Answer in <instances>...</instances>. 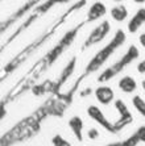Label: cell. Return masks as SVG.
Here are the masks:
<instances>
[{"label": "cell", "mask_w": 145, "mask_h": 146, "mask_svg": "<svg viewBox=\"0 0 145 146\" xmlns=\"http://www.w3.org/2000/svg\"><path fill=\"white\" fill-rule=\"evenodd\" d=\"M82 27H83V23H82V24H79V25H77V27H74L73 29H70L69 32H66V33L63 34V37H62L61 40L57 42V45H55V46H53V48L47 51L44 57L41 58L40 61L36 62V63L32 66L31 70L27 72L28 76H29V78H32L33 80H37V79L40 78L44 72H46L47 70H49V68H50L51 66L57 62L58 58L61 57L65 51L70 48V45L74 42L75 37L78 36L79 31L82 29Z\"/></svg>", "instance_id": "6da1fadb"}, {"label": "cell", "mask_w": 145, "mask_h": 146, "mask_svg": "<svg viewBox=\"0 0 145 146\" xmlns=\"http://www.w3.org/2000/svg\"><path fill=\"white\" fill-rule=\"evenodd\" d=\"M125 40H127L125 32L123 31V29H118L116 33H115V36L112 37V40L110 41L106 46H103L99 51H96V54L91 58V61L88 62L87 66H86L84 74L90 75V74H92V72L98 71L99 68H100L102 66L104 65L106 62L111 58V55L114 54L115 51L124 45Z\"/></svg>", "instance_id": "7a4b0ae2"}, {"label": "cell", "mask_w": 145, "mask_h": 146, "mask_svg": "<svg viewBox=\"0 0 145 146\" xmlns=\"http://www.w3.org/2000/svg\"><path fill=\"white\" fill-rule=\"evenodd\" d=\"M66 16H67V13H66L63 17H62V20L59 21L58 24H61V23H62V21H63V19H65V17H66ZM58 24H57V25H54V27H53V29H51L50 32H47V33H45L44 36H41L40 38H37V40L34 41V42H32L31 45H28L27 48L24 49V50H21L20 53H19V54H17L16 57L13 58V59H11V61L8 62L7 65H5L3 68H1V74H0V82H1V83H3V82L5 80V79H7L11 74H12V72H13V71H16L17 68L20 67V66L23 65L24 62L27 61L28 58L31 57V55L33 54L34 51L37 50V49L40 48V46H42V44H44L45 41H47V40H49V38H50V36H51V34H53L54 29H55V28L58 27Z\"/></svg>", "instance_id": "3957f363"}, {"label": "cell", "mask_w": 145, "mask_h": 146, "mask_svg": "<svg viewBox=\"0 0 145 146\" xmlns=\"http://www.w3.org/2000/svg\"><path fill=\"white\" fill-rule=\"evenodd\" d=\"M138 55H140L138 49L136 48L135 45H131V46L128 48V50L125 51L124 55H123V57L120 58L118 62H115L114 65L110 66L108 68H106L104 71L99 75L98 82H99V83H104V82H108L110 79L115 78V76H116L118 74H120V72H122L123 70L127 67V66L131 65L135 59H137Z\"/></svg>", "instance_id": "277c9868"}, {"label": "cell", "mask_w": 145, "mask_h": 146, "mask_svg": "<svg viewBox=\"0 0 145 146\" xmlns=\"http://www.w3.org/2000/svg\"><path fill=\"white\" fill-rule=\"evenodd\" d=\"M111 31V25H110V21L104 20L102 21L98 27H95L92 29V32L88 34V37L86 38V41L83 42V46H82V50H86L87 48L92 46V45H96L99 42L104 40L107 37V34Z\"/></svg>", "instance_id": "5b68a950"}, {"label": "cell", "mask_w": 145, "mask_h": 146, "mask_svg": "<svg viewBox=\"0 0 145 146\" xmlns=\"http://www.w3.org/2000/svg\"><path fill=\"white\" fill-rule=\"evenodd\" d=\"M115 108L119 112V119L114 122V126H115V130L119 133L122 129H124L125 126H128L129 124L133 122V116L129 112L127 104L123 100H120V99H118L115 102Z\"/></svg>", "instance_id": "8992f818"}, {"label": "cell", "mask_w": 145, "mask_h": 146, "mask_svg": "<svg viewBox=\"0 0 145 146\" xmlns=\"http://www.w3.org/2000/svg\"><path fill=\"white\" fill-rule=\"evenodd\" d=\"M75 67H77V57H73L70 61L67 62V65L63 67V70L61 71L59 76L57 78V80L54 82L53 84V90H51V95H58V94H61V88L66 84V82L67 79L70 78L73 72L75 71Z\"/></svg>", "instance_id": "52a82bcc"}, {"label": "cell", "mask_w": 145, "mask_h": 146, "mask_svg": "<svg viewBox=\"0 0 145 146\" xmlns=\"http://www.w3.org/2000/svg\"><path fill=\"white\" fill-rule=\"evenodd\" d=\"M87 115L91 117L94 121H96L100 126H103L107 132L112 133V134H116V130H115V126H114V122H111L110 120L107 119L104 116V113L102 112L100 109L98 108L96 106H90L87 108Z\"/></svg>", "instance_id": "ba28073f"}, {"label": "cell", "mask_w": 145, "mask_h": 146, "mask_svg": "<svg viewBox=\"0 0 145 146\" xmlns=\"http://www.w3.org/2000/svg\"><path fill=\"white\" fill-rule=\"evenodd\" d=\"M95 98H96V100L100 104L108 106L115 99V92L108 86H100V87H98V88L95 90Z\"/></svg>", "instance_id": "9c48e42d"}, {"label": "cell", "mask_w": 145, "mask_h": 146, "mask_svg": "<svg viewBox=\"0 0 145 146\" xmlns=\"http://www.w3.org/2000/svg\"><path fill=\"white\" fill-rule=\"evenodd\" d=\"M107 13V8L102 1L96 0L94 4H91V7L88 8L87 12V21L88 23H92V21L99 20L100 17H103Z\"/></svg>", "instance_id": "30bf717a"}, {"label": "cell", "mask_w": 145, "mask_h": 146, "mask_svg": "<svg viewBox=\"0 0 145 146\" xmlns=\"http://www.w3.org/2000/svg\"><path fill=\"white\" fill-rule=\"evenodd\" d=\"M144 24H145V8H140V9L136 11V13L129 20L128 32L129 33H136Z\"/></svg>", "instance_id": "8fae6325"}, {"label": "cell", "mask_w": 145, "mask_h": 146, "mask_svg": "<svg viewBox=\"0 0 145 146\" xmlns=\"http://www.w3.org/2000/svg\"><path fill=\"white\" fill-rule=\"evenodd\" d=\"M86 76H87V75L83 72V74H82L81 76L75 80V83L73 84V87H71V88L69 90L66 94H58V95H55V96H57L58 99H61L62 102H65L67 106H70L71 103H73V99H74V96H75V94H77L78 88H79V86H81V83L83 82V79L86 78Z\"/></svg>", "instance_id": "7c38bea8"}, {"label": "cell", "mask_w": 145, "mask_h": 146, "mask_svg": "<svg viewBox=\"0 0 145 146\" xmlns=\"http://www.w3.org/2000/svg\"><path fill=\"white\" fill-rule=\"evenodd\" d=\"M69 126L73 130L75 138L78 139V142H82L83 141V120L79 116H73L69 120Z\"/></svg>", "instance_id": "4fadbf2b"}, {"label": "cell", "mask_w": 145, "mask_h": 146, "mask_svg": "<svg viewBox=\"0 0 145 146\" xmlns=\"http://www.w3.org/2000/svg\"><path fill=\"white\" fill-rule=\"evenodd\" d=\"M53 84H54V82L47 79V80L42 82L41 84H34L31 91L33 92V95H36V96H42V95H46V94H50L51 95Z\"/></svg>", "instance_id": "5bb4252c"}, {"label": "cell", "mask_w": 145, "mask_h": 146, "mask_svg": "<svg viewBox=\"0 0 145 146\" xmlns=\"http://www.w3.org/2000/svg\"><path fill=\"white\" fill-rule=\"evenodd\" d=\"M110 13H111V17L114 19L115 21L122 23V21H124L125 19L128 17V9H127V7H125V5L119 4V5H115V7L111 8Z\"/></svg>", "instance_id": "9a60e30c"}, {"label": "cell", "mask_w": 145, "mask_h": 146, "mask_svg": "<svg viewBox=\"0 0 145 146\" xmlns=\"http://www.w3.org/2000/svg\"><path fill=\"white\" fill-rule=\"evenodd\" d=\"M119 88L125 94H131V92L136 91L137 88V83L132 76H124L119 80Z\"/></svg>", "instance_id": "2e32d148"}, {"label": "cell", "mask_w": 145, "mask_h": 146, "mask_svg": "<svg viewBox=\"0 0 145 146\" xmlns=\"http://www.w3.org/2000/svg\"><path fill=\"white\" fill-rule=\"evenodd\" d=\"M132 103H133V107L137 109V112L145 117V100L144 99H141V96H135V98L132 99Z\"/></svg>", "instance_id": "e0dca14e"}, {"label": "cell", "mask_w": 145, "mask_h": 146, "mask_svg": "<svg viewBox=\"0 0 145 146\" xmlns=\"http://www.w3.org/2000/svg\"><path fill=\"white\" fill-rule=\"evenodd\" d=\"M140 142H141V141H140V138H138L137 133L135 132L131 137H128L127 139L122 141V146H137Z\"/></svg>", "instance_id": "ac0fdd59"}, {"label": "cell", "mask_w": 145, "mask_h": 146, "mask_svg": "<svg viewBox=\"0 0 145 146\" xmlns=\"http://www.w3.org/2000/svg\"><path fill=\"white\" fill-rule=\"evenodd\" d=\"M51 143H53V146H71V143L69 141H66L61 134H55L51 138Z\"/></svg>", "instance_id": "d6986e66"}, {"label": "cell", "mask_w": 145, "mask_h": 146, "mask_svg": "<svg viewBox=\"0 0 145 146\" xmlns=\"http://www.w3.org/2000/svg\"><path fill=\"white\" fill-rule=\"evenodd\" d=\"M136 133H137V136H138V138H140V141L145 143V125H142V126H140V128H137Z\"/></svg>", "instance_id": "ffe728a7"}, {"label": "cell", "mask_w": 145, "mask_h": 146, "mask_svg": "<svg viewBox=\"0 0 145 146\" xmlns=\"http://www.w3.org/2000/svg\"><path fill=\"white\" fill-rule=\"evenodd\" d=\"M87 136H88V138H90V139H96L99 137V130H96L95 128H92V129L88 130Z\"/></svg>", "instance_id": "44dd1931"}, {"label": "cell", "mask_w": 145, "mask_h": 146, "mask_svg": "<svg viewBox=\"0 0 145 146\" xmlns=\"http://www.w3.org/2000/svg\"><path fill=\"white\" fill-rule=\"evenodd\" d=\"M137 71L140 72V74H145V59L137 65Z\"/></svg>", "instance_id": "7402d4cb"}, {"label": "cell", "mask_w": 145, "mask_h": 146, "mask_svg": "<svg viewBox=\"0 0 145 146\" xmlns=\"http://www.w3.org/2000/svg\"><path fill=\"white\" fill-rule=\"evenodd\" d=\"M92 92V90L90 88V87H88V88H86V90H83V91L81 92V94H79V95L82 96V98H84V96H87V95H90V94H91Z\"/></svg>", "instance_id": "603a6c76"}, {"label": "cell", "mask_w": 145, "mask_h": 146, "mask_svg": "<svg viewBox=\"0 0 145 146\" xmlns=\"http://www.w3.org/2000/svg\"><path fill=\"white\" fill-rule=\"evenodd\" d=\"M138 41H140V44H141L142 48H145V32L144 33H141V36L138 37Z\"/></svg>", "instance_id": "cb8c5ba5"}, {"label": "cell", "mask_w": 145, "mask_h": 146, "mask_svg": "<svg viewBox=\"0 0 145 146\" xmlns=\"http://www.w3.org/2000/svg\"><path fill=\"white\" fill-rule=\"evenodd\" d=\"M104 146H122V141H119V142H114V143H110V145H104Z\"/></svg>", "instance_id": "d4e9b609"}, {"label": "cell", "mask_w": 145, "mask_h": 146, "mask_svg": "<svg viewBox=\"0 0 145 146\" xmlns=\"http://www.w3.org/2000/svg\"><path fill=\"white\" fill-rule=\"evenodd\" d=\"M135 3H137V4H144L145 3V0H133Z\"/></svg>", "instance_id": "484cf974"}, {"label": "cell", "mask_w": 145, "mask_h": 146, "mask_svg": "<svg viewBox=\"0 0 145 146\" xmlns=\"http://www.w3.org/2000/svg\"><path fill=\"white\" fill-rule=\"evenodd\" d=\"M142 88H144V91H145V79L142 80Z\"/></svg>", "instance_id": "4316f807"}, {"label": "cell", "mask_w": 145, "mask_h": 146, "mask_svg": "<svg viewBox=\"0 0 145 146\" xmlns=\"http://www.w3.org/2000/svg\"><path fill=\"white\" fill-rule=\"evenodd\" d=\"M114 1H123V0H114Z\"/></svg>", "instance_id": "83f0119b"}]
</instances>
